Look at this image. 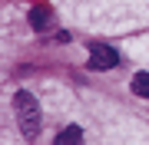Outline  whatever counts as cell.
Wrapping results in <instances>:
<instances>
[{
  "mask_svg": "<svg viewBox=\"0 0 149 145\" xmlns=\"http://www.w3.org/2000/svg\"><path fill=\"white\" fill-rule=\"evenodd\" d=\"M13 112H17V122H20V132L27 139H33L40 132V106H37V99L27 89H20L13 96Z\"/></svg>",
  "mask_w": 149,
  "mask_h": 145,
  "instance_id": "obj_1",
  "label": "cell"
},
{
  "mask_svg": "<svg viewBox=\"0 0 149 145\" xmlns=\"http://www.w3.org/2000/svg\"><path fill=\"white\" fill-rule=\"evenodd\" d=\"M119 66V53L113 46H93L90 49V69H113Z\"/></svg>",
  "mask_w": 149,
  "mask_h": 145,
  "instance_id": "obj_2",
  "label": "cell"
},
{
  "mask_svg": "<svg viewBox=\"0 0 149 145\" xmlns=\"http://www.w3.org/2000/svg\"><path fill=\"white\" fill-rule=\"evenodd\" d=\"M53 145H83V129L80 125H66V129L53 139Z\"/></svg>",
  "mask_w": 149,
  "mask_h": 145,
  "instance_id": "obj_3",
  "label": "cell"
},
{
  "mask_svg": "<svg viewBox=\"0 0 149 145\" xmlns=\"http://www.w3.org/2000/svg\"><path fill=\"white\" fill-rule=\"evenodd\" d=\"M30 23H33L37 30H47V27H50V13H47V7H33V10H30Z\"/></svg>",
  "mask_w": 149,
  "mask_h": 145,
  "instance_id": "obj_4",
  "label": "cell"
},
{
  "mask_svg": "<svg viewBox=\"0 0 149 145\" xmlns=\"http://www.w3.org/2000/svg\"><path fill=\"white\" fill-rule=\"evenodd\" d=\"M133 92L143 96V99H149V73H136L133 76Z\"/></svg>",
  "mask_w": 149,
  "mask_h": 145,
  "instance_id": "obj_5",
  "label": "cell"
}]
</instances>
